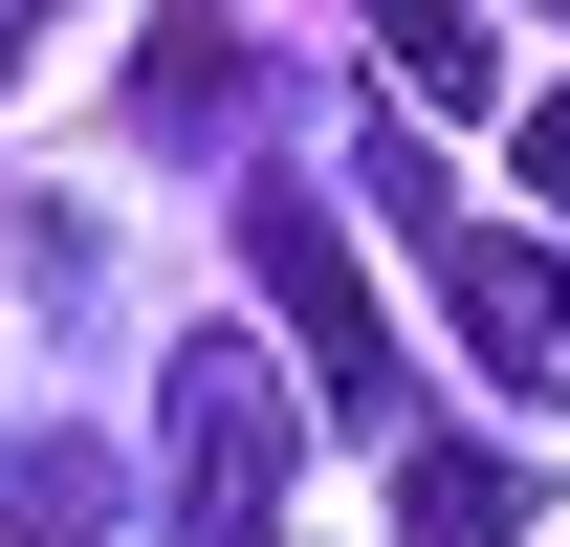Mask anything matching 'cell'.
<instances>
[{"label":"cell","instance_id":"obj_1","mask_svg":"<svg viewBox=\"0 0 570 547\" xmlns=\"http://www.w3.org/2000/svg\"><path fill=\"white\" fill-rule=\"evenodd\" d=\"M285 460H307V372L264 329H198L154 372V526L176 547H285Z\"/></svg>","mask_w":570,"mask_h":547},{"label":"cell","instance_id":"obj_2","mask_svg":"<svg viewBox=\"0 0 570 547\" xmlns=\"http://www.w3.org/2000/svg\"><path fill=\"white\" fill-rule=\"evenodd\" d=\"M352 176H373V219L439 263V307H461V350H483V372H549V350H570V263L527 241V219H461V176H439L417 132H373Z\"/></svg>","mask_w":570,"mask_h":547},{"label":"cell","instance_id":"obj_3","mask_svg":"<svg viewBox=\"0 0 570 547\" xmlns=\"http://www.w3.org/2000/svg\"><path fill=\"white\" fill-rule=\"evenodd\" d=\"M242 285H264L285 372H307L330 416H395V329H373V263L330 241V198H307V176H242Z\"/></svg>","mask_w":570,"mask_h":547},{"label":"cell","instance_id":"obj_4","mask_svg":"<svg viewBox=\"0 0 570 547\" xmlns=\"http://www.w3.org/2000/svg\"><path fill=\"white\" fill-rule=\"evenodd\" d=\"M549 526V481L483 460V438H395V547H527Z\"/></svg>","mask_w":570,"mask_h":547},{"label":"cell","instance_id":"obj_5","mask_svg":"<svg viewBox=\"0 0 570 547\" xmlns=\"http://www.w3.org/2000/svg\"><path fill=\"white\" fill-rule=\"evenodd\" d=\"M373 22V67L417 88V110H504V44H483V0H352Z\"/></svg>","mask_w":570,"mask_h":547},{"label":"cell","instance_id":"obj_6","mask_svg":"<svg viewBox=\"0 0 570 547\" xmlns=\"http://www.w3.org/2000/svg\"><path fill=\"white\" fill-rule=\"evenodd\" d=\"M527 198L570 219V88H549V110H527Z\"/></svg>","mask_w":570,"mask_h":547},{"label":"cell","instance_id":"obj_7","mask_svg":"<svg viewBox=\"0 0 570 547\" xmlns=\"http://www.w3.org/2000/svg\"><path fill=\"white\" fill-rule=\"evenodd\" d=\"M0 22H22V0H0Z\"/></svg>","mask_w":570,"mask_h":547}]
</instances>
